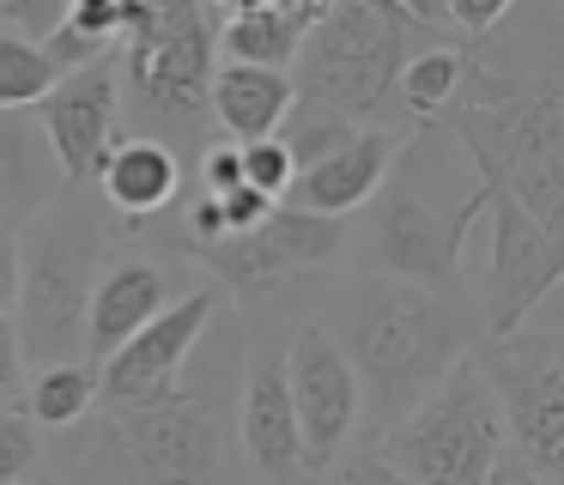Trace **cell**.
Segmentation results:
<instances>
[{"instance_id": "6da1fadb", "label": "cell", "mask_w": 564, "mask_h": 485, "mask_svg": "<svg viewBox=\"0 0 564 485\" xmlns=\"http://www.w3.org/2000/svg\"><path fill=\"white\" fill-rule=\"evenodd\" d=\"M443 121L474 158V201H510L564 237V91L552 79L491 73L462 55V85Z\"/></svg>"}, {"instance_id": "7a4b0ae2", "label": "cell", "mask_w": 564, "mask_h": 485, "mask_svg": "<svg viewBox=\"0 0 564 485\" xmlns=\"http://www.w3.org/2000/svg\"><path fill=\"white\" fill-rule=\"evenodd\" d=\"M334 346L346 352L358 388H370L377 419L394 424L449 376V364H462L474 352V327L443 291L365 279L346 298Z\"/></svg>"}, {"instance_id": "3957f363", "label": "cell", "mask_w": 564, "mask_h": 485, "mask_svg": "<svg viewBox=\"0 0 564 485\" xmlns=\"http://www.w3.org/2000/svg\"><path fill=\"white\" fill-rule=\"evenodd\" d=\"M104 230L79 206H43L31 237H19V298H13V334L19 352L50 364H79L86 346V303L98 285Z\"/></svg>"}, {"instance_id": "277c9868", "label": "cell", "mask_w": 564, "mask_h": 485, "mask_svg": "<svg viewBox=\"0 0 564 485\" xmlns=\"http://www.w3.org/2000/svg\"><path fill=\"white\" fill-rule=\"evenodd\" d=\"M406 31H413L406 7L334 0L297 48L292 91L310 97V109H328L340 121H370L394 97V79L406 67Z\"/></svg>"}, {"instance_id": "5b68a950", "label": "cell", "mask_w": 564, "mask_h": 485, "mask_svg": "<svg viewBox=\"0 0 564 485\" xmlns=\"http://www.w3.org/2000/svg\"><path fill=\"white\" fill-rule=\"evenodd\" d=\"M116 55H122L116 61V85L128 91L122 104L134 109V121L159 128L152 140L207 121V91H213V73H219V12L213 7L164 0Z\"/></svg>"}, {"instance_id": "8992f818", "label": "cell", "mask_w": 564, "mask_h": 485, "mask_svg": "<svg viewBox=\"0 0 564 485\" xmlns=\"http://www.w3.org/2000/svg\"><path fill=\"white\" fill-rule=\"evenodd\" d=\"M503 449H510L503 412L491 400V382L479 376L474 352H467L406 419L389 424L382 461L406 473V485H486Z\"/></svg>"}, {"instance_id": "52a82bcc", "label": "cell", "mask_w": 564, "mask_h": 485, "mask_svg": "<svg viewBox=\"0 0 564 485\" xmlns=\"http://www.w3.org/2000/svg\"><path fill=\"white\" fill-rule=\"evenodd\" d=\"M110 436L140 485H231L225 419L207 388H171L140 407H116Z\"/></svg>"}, {"instance_id": "ba28073f", "label": "cell", "mask_w": 564, "mask_h": 485, "mask_svg": "<svg viewBox=\"0 0 564 485\" xmlns=\"http://www.w3.org/2000/svg\"><path fill=\"white\" fill-rule=\"evenodd\" d=\"M479 376L491 382V400L503 412L510 455H522L540 479L564 485V358L558 334H510L474 346Z\"/></svg>"}, {"instance_id": "9c48e42d", "label": "cell", "mask_w": 564, "mask_h": 485, "mask_svg": "<svg viewBox=\"0 0 564 485\" xmlns=\"http://www.w3.org/2000/svg\"><path fill=\"white\" fill-rule=\"evenodd\" d=\"M479 206L467 194L455 213H437L425 201V188L406 182H382V194L365 206V230H358V255L377 279L394 285H419V291H455L462 285V242L474 230Z\"/></svg>"}, {"instance_id": "30bf717a", "label": "cell", "mask_w": 564, "mask_h": 485, "mask_svg": "<svg viewBox=\"0 0 564 485\" xmlns=\"http://www.w3.org/2000/svg\"><path fill=\"white\" fill-rule=\"evenodd\" d=\"M479 218H491V261H486V334L510 340L528 327V315L552 298L564 279L558 230H540L510 201H474Z\"/></svg>"}, {"instance_id": "8fae6325", "label": "cell", "mask_w": 564, "mask_h": 485, "mask_svg": "<svg viewBox=\"0 0 564 485\" xmlns=\"http://www.w3.org/2000/svg\"><path fill=\"white\" fill-rule=\"evenodd\" d=\"M285 395H292V412H297V455L304 467H328L340 461L346 436L358 424V407H365V388H358L346 352L334 346L328 327H304L285 352Z\"/></svg>"}, {"instance_id": "7c38bea8", "label": "cell", "mask_w": 564, "mask_h": 485, "mask_svg": "<svg viewBox=\"0 0 564 485\" xmlns=\"http://www.w3.org/2000/svg\"><path fill=\"white\" fill-rule=\"evenodd\" d=\"M213 315H219V298H213V291H188L171 310H159L128 346H116L110 358L98 364V400H110V407H140V400L171 395L176 370H183L188 352L200 346Z\"/></svg>"}, {"instance_id": "4fadbf2b", "label": "cell", "mask_w": 564, "mask_h": 485, "mask_svg": "<svg viewBox=\"0 0 564 485\" xmlns=\"http://www.w3.org/2000/svg\"><path fill=\"white\" fill-rule=\"evenodd\" d=\"M37 128L55 152V170L62 182H86L98 176L104 152L116 146V116H122V85H116V55L91 61L79 73H62L55 91L43 97L37 109Z\"/></svg>"}, {"instance_id": "5bb4252c", "label": "cell", "mask_w": 564, "mask_h": 485, "mask_svg": "<svg viewBox=\"0 0 564 485\" xmlns=\"http://www.w3.org/2000/svg\"><path fill=\"white\" fill-rule=\"evenodd\" d=\"M401 152H406V140L394 128H358L328 164L292 176V188H285L280 206L310 213V218H340L346 225V218L365 213V206L382 194V182H389V170H394Z\"/></svg>"}, {"instance_id": "9a60e30c", "label": "cell", "mask_w": 564, "mask_h": 485, "mask_svg": "<svg viewBox=\"0 0 564 485\" xmlns=\"http://www.w3.org/2000/svg\"><path fill=\"white\" fill-rule=\"evenodd\" d=\"M171 303H176V291H171V273L159 261H134V255L110 261L98 273V285H91V303H86V352L104 364L116 346H128Z\"/></svg>"}, {"instance_id": "2e32d148", "label": "cell", "mask_w": 564, "mask_h": 485, "mask_svg": "<svg viewBox=\"0 0 564 485\" xmlns=\"http://www.w3.org/2000/svg\"><path fill=\"white\" fill-rule=\"evenodd\" d=\"M328 0H243L219 12V48L225 67H261V73H292L304 36L322 24Z\"/></svg>"}, {"instance_id": "e0dca14e", "label": "cell", "mask_w": 564, "mask_h": 485, "mask_svg": "<svg viewBox=\"0 0 564 485\" xmlns=\"http://www.w3.org/2000/svg\"><path fill=\"white\" fill-rule=\"evenodd\" d=\"M237 436H243V455L261 479H292L304 467V455H297V412H292V395H285V364L273 352H256V364L243 376Z\"/></svg>"}, {"instance_id": "ac0fdd59", "label": "cell", "mask_w": 564, "mask_h": 485, "mask_svg": "<svg viewBox=\"0 0 564 485\" xmlns=\"http://www.w3.org/2000/svg\"><path fill=\"white\" fill-rule=\"evenodd\" d=\"M297 109L292 73H261V67H219L207 91V116L219 121V140L231 133V146H261L285 128V116Z\"/></svg>"}, {"instance_id": "d6986e66", "label": "cell", "mask_w": 564, "mask_h": 485, "mask_svg": "<svg viewBox=\"0 0 564 485\" xmlns=\"http://www.w3.org/2000/svg\"><path fill=\"white\" fill-rule=\"evenodd\" d=\"M62 170L31 109H0V225L55 206Z\"/></svg>"}, {"instance_id": "ffe728a7", "label": "cell", "mask_w": 564, "mask_h": 485, "mask_svg": "<svg viewBox=\"0 0 564 485\" xmlns=\"http://www.w3.org/2000/svg\"><path fill=\"white\" fill-rule=\"evenodd\" d=\"M98 188H104V201H110L116 213L152 218V213H164V206L176 201V188H183V164H176V152L164 140L134 133V140H116L110 152H104Z\"/></svg>"}, {"instance_id": "44dd1931", "label": "cell", "mask_w": 564, "mask_h": 485, "mask_svg": "<svg viewBox=\"0 0 564 485\" xmlns=\"http://www.w3.org/2000/svg\"><path fill=\"white\" fill-rule=\"evenodd\" d=\"M25 400L31 424H43V431H67V424H79L91 407H98V376L79 370V364H50V370H37L25 382Z\"/></svg>"}, {"instance_id": "7402d4cb", "label": "cell", "mask_w": 564, "mask_h": 485, "mask_svg": "<svg viewBox=\"0 0 564 485\" xmlns=\"http://www.w3.org/2000/svg\"><path fill=\"white\" fill-rule=\"evenodd\" d=\"M455 85H462V48L431 43V48H419V55L401 67L394 91H401V104L413 109L419 121H437V116H443V104L455 97Z\"/></svg>"}, {"instance_id": "603a6c76", "label": "cell", "mask_w": 564, "mask_h": 485, "mask_svg": "<svg viewBox=\"0 0 564 485\" xmlns=\"http://www.w3.org/2000/svg\"><path fill=\"white\" fill-rule=\"evenodd\" d=\"M55 79L62 73L50 67V55L31 36L0 31V109H37L55 91Z\"/></svg>"}, {"instance_id": "cb8c5ba5", "label": "cell", "mask_w": 564, "mask_h": 485, "mask_svg": "<svg viewBox=\"0 0 564 485\" xmlns=\"http://www.w3.org/2000/svg\"><path fill=\"white\" fill-rule=\"evenodd\" d=\"M352 121H340V116H328V109H292V116H285V128L273 133V140L285 146V158H292V170L297 176H304V170H316V164H328L334 152H340L346 140H352Z\"/></svg>"}, {"instance_id": "d4e9b609", "label": "cell", "mask_w": 564, "mask_h": 485, "mask_svg": "<svg viewBox=\"0 0 564 485\" xmlns=\"http://www.w3.org/2000/svg\"><path fill=\"white\" fill-rule=\"evenodd\" d=\"M43 455V436L25 412H0V485H25Z\"/></svg>"}, {"instance_id": "484cf974", "label": "cell", "mask_w": 564, "mask_h": 485, "mask_svg": "<svg viewBox=\"0 0 564 485\" xmlns=\"http://www.w3.org/2000/svg\"><path fill=\"white\" fill-rule=\"evenodd\" d=\"M243 152V188H256L261 201H273L280 206L285 201V188H292V158H285V146L280 140H261V146H237Z\"/></svg>"}, {"instance_id": "4316f807", "label": "cell", "mask_w": 564, "mask_h": 485, "mask_svg": "<svg viewBox=\"0 0 564 485\" xmlns=\"http://www.w3.org/2000/svg\"><path fill=\"white\" fill-rule=\"evenodd\" d=\"M25 400V352H19L13 315H0V412H13Z\"/></svg>"}, {"instance_id": "83f0119b", "label": "cell", "mask_w": 564, "mask_h": 485, "mask_svg": "<svg viewBox=\"0 0 564 485\" xmlns=\"http://www.w3.org/2000/svg\"><path fill=\"white\" fill-rule=\"evenodd\" d=\"M328 479L322 485H406V473H394L382 455H346V461H328Z\"/></svg>"}, {"instance_id": "f1b7e54d", "label": "cell", "mask_w": 564, "mask_h": 485, "mask_svg": "<svg viewBox=\"0 0 564 485\" xmlns=\"http://www.w3.org/2000/svg\"><path fill=\"white\" fill-rule=\"evenodd\" d=\"M200 182H207V194L219 201V194L243 188V152H237L231 140H213L207 158H200Z\"/></svg>"}, {"instance_id": "f546056e", "label": "cell", "mask_w": 564, "mask_h": 485, "mask_svg": "<svg viewBox=\"0 0 564 485\" xmlns=\"http://www.w3.org/2000/svg\"><path fill=\"white\" fill-rule=\"evenodd\" d=\"M503 12H510V0H443V24L467 36H486L491 24H503Z\"/></svg>"}, {"instance_id": "4dcf8cb0", "label": "cell", "mask_w": 564, "mask_h": 485, "mask_svg": "<svg viewBox=\"0 0 564 485\" xmlns=\"http://www.w3.org/2000/svg\"><path fill=\"white\" fill-rule=\"evenodd\" d=\"M273 213V201H261L256 188H231L219 194V218H225V237H243V230H256L261 218Z\"/></svg>"}, {"instance_id": "1f68e13d", "label": "cell", "mask_w": 564, "mask_h": 485, "mask_svg": "<svg viewBox=\"0 0 564 485\" xmlns=\"http://www.w3.org/2000/svg\"><path fill=\"white\" fill-rule=\"evenodd\" d=\"M19 298V230L0 225V315H13Z\"/></svg>"}, {"instance_id": "d6a6232c", "label": "cell", "mask_w": 564, "mask_h": 485, "mask_svg": "<svg viewBox=\"0 0 564 485\" xmlns=\"http://www.w3.org/2000/svg\"><path fill=\"white\" fill-rule=\"evenodd\" d=\"M486 485H552V479H540V473L528 467L522 455H510V449H503V455H498V467H491V479H486Z\"/></svg>"}, {"instance_id": "836d02e7", "label": "cell", "mask_w": 564, "mask_h": 485, "mask_svg": "<svg viewBox=\"0 0 564 485\" xmlns=\"http://www.w3.org/2000/svg\"><path fill=\"white\" fill-rule=\"evenodd\" d=\"M62 485H128V479H110V473L98 467V455L86 461V473H74V479H62Z\"/></svg>"}, {"instance_id": "e575fe53", "label": "cell", "mask_w": 564, "mask_h": 485, "mask_svg": "<svg viewBox=\"0 0 564 485\" xmlns=\"http://www.w3.org/2000/svg\"><path fill=\"white\" fill-rule=\"evenodd\" d=\"M25 19H31V7H25V0H0V31H19Z\"/></svg>"}]
</instances>
